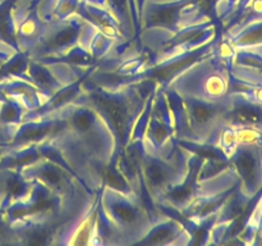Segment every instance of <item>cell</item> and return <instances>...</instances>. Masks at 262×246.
Segmentation results:
<instances>
[{
  "label": "cell",
  "mask_w": 262,
  "mask_h": 246,
  "mask_svg": "<svg viewBox=\"0 0 262 246\" xmlns=\"http://www.w3.org/2000/svg\"><path fill=\"white\" fill-rule=\"evenodd\" d=\"M257 201L247 215L242 230L237 237L242 238V242L250 245H262V190L258 192Z\"/></svg>",
  "instance_id": "obj_1"
}]
</instances>
